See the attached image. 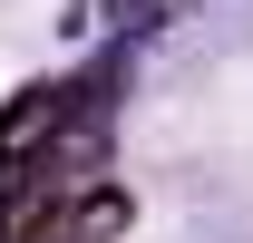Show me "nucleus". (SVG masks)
<instances>
[{"label":"nucleus","mask_w":253,"mask_h":243,"mask_svg":"<svg viewBox=\"0 0 253 243\" xmlns=\"http://www.w3.org/2000/svg\"><path fill=\"white\" fill-rule=\"evenodd\" d=\"M68 107H78V88H49V78H39V88H20V107L0 117V165H10L20 146H39V136H59Z\"/></svg>","instance_id":"nucleus-1"},{"label":"nucleus","mask_w":253,"mask_h":243,"mask_svg":"<svg viewBox=\"0 0 253 243\" xmlns=\"http://www.w3.org/2000/svg\"><path fill=\"white\" fill-rule=\"evenodd\" d=\"M107 234H126V195H117V185H97L88 204L59 214V243H107Z\"/></svg>","instance_id":"nucleus-2"}]
</instances>
